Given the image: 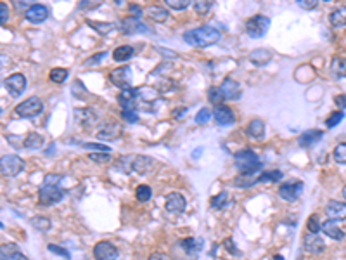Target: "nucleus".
I'll return each mask as SVG.
<instances>
[{
	"label": "nucleus",
	"mask_w": 346,
	"mask_h": 260,
	"mask_svg": "<svg viewBox=\"0 0 346 260\" xmlns=\"http://www.w3.org/2000/svg\"><path fill=\"white\" fill-rule=\"evenodd\" d=\"M0 260H30L14 243L0 244Z\"/></svg>",
	"instance_id": "obj_18"
},
{
	"label": "nucleus",
	"mask_w": 346,
	"mask_h": 260,
	"mask_svg": "<svg viewBox=\"0 0 346 260\" xmlns=\"http://www.w3.org/2000/svg\"><path fill=\"white\" fill-rule=\"evenodd\" d=\"M180 244L184 246L187 255H196L203 248V240H199V238H187V240H184Z\"/></svg>",
	"instance_id": "obj_33"
},
{
	"label": "nucleus",
	"mask_w": 346,
	"mask_h": 260,
	"mask_svg": "<svg viewBox=\"0 0 346 260\" xmlns=\"http://www.w3.org/2000/svg\"><path fill=\"white\" fill-rule=\"evenodd\" d=\"M137 90L128 89V90H121L120 98H118V104H120L121 111H135L137 108Z\"/></svg>",
	"instance_id": "obj_16"
},
{
	"label": "nucleus",
	"mask_w": 346,
	"mask_h": 260,
	"mask_svg": "<svg viewBox=\"0 0 346 260\" xmlns=\"http://www.w3.org/2000/svg\"><path fill=\"white\" fill-rule=\"evenodd\" d=\"M332 156H334V160L338 163L346 165V143L338 144V146L334 147V151H332Z\"/></svg>",
	"instance_id": "obj_39"
},
{
	"label": "nucleus",
	"mask_w": 346,
	"mask_h": 260,
	"mask_svg": "<svg viewBox=\"0 0 346 260\" xmlns=\"http://www.w3.org/2000/svg\"><path fill=\"white\" fill-rule=\"evenodd\" d=\"M128 9H130V13L133 14L132 17H135V19H141V16L144 14V9H142L141 5H137V4H132Z\"/></svg>",
	"instance_id": "obj_54"
},
{
	"label": "nucleus",
	"mask_w": 346,
	"mask_h": 260,
	"mask_svg": "<svg viewBox=\"0 0 346 260\" xmlns=\"http://www.w3.org/2000/svg\"><path fill=\"white\" fill-rule=\"evenodd\" d=\"M75 118L77 122L83 127H90L97 122V113L92 108H75Z\"/></svg>",
	"instance_id": "obj_20"
},
{
	"label": "nucleus",
	"mask_w": 346,
	"mask_h": 260,
	"mask_svg": "<svg viewBox=\"0 0 346 260\" xmlns=\"http://www.w3.org/2000/svg\"><path fill=\"white\" fill-rule=\"evenodd\" d=\"M234 165L241 172L242 177H251L256 172H262L263 168V163L260 162L258 155L253 149H250V147H244V149L237 151L234 155Z\"/></svg>",
	"instance_id": "obj_2"
},
{
	"label": "nucleus",
	"mask_w": 346,
	"mask_h": 260,
	"mask_svg": "<svg viewBox=\"0 0 346 260\" xmlns=\"http://www.w3.org/2000/svg\"><path fill=\"white\" fill-rule=\"evenodd\" d=\"M121 32L125 35H137V33H151V28L145 23H142L141 19L135 17H125L120 25Z\"/></svg>",
	"instance_id": "obj_12"
},
{
	"label": "nucleus",
	"mask_w": 346,
	"mask_h": 260,
	"mask_svg": "<svg viewBox=\"0 0 346 260\" xmlns=\"http://www.w3.org/2000/svg\"><path fill=\"white\" fill-rule=\"evenodd\" d=\"M220 38H221L220 30L209 25H203L199 28H192L184 33V40L187 44L194 45V47H208V45H213L217 42H220Z\"/></svg>",
	"instance_id": "obj_1"
},
{
	"label": "nucleus",
	"mask_w": 346,
	"mask_h": 260,
	"mask_svg": "<svg viewBox=\"0 0 346 260\" xmlns=\"http://www.w3.org/2000/svg\"><path fill=\"white\" fill-rule=\"evenodd\" d=\"M208 99H209V102H213L215 106H218V104H221V101H223V96H221L218 87L217 89L211 87V89H208Z\"/></svg>",
	"instance_id": "obj_42"
},
{
	"label": "nucleus",
	"mask_w": 346,
	"mask_h": 260,
	"mask_svg": "<svg viewBox=\"0 0 346 260\" xmlns=\"http://www.w3.org/2000/svg\"><path fill=\"white\" fill-rule=\"evenodd\" d=\"M133 52H135V50H133L132 45H120V47H116V49L113 50V59L116 63H125L133 56Z\"/></svg>",
	"instance_id": "obj_29"
},
{
	"label": "nucleus",
	"mask_w": 346,
	"mask_h": 260,
	"mask_svg": "<svg viewBox=\"0 0 346 260\" xmlns=\"http://www.w3.org/2000/svg\"><path fill=\"white\" fill-rule=\"evenodd\" d=\"M187 111V108H178V110H175V118H182V114Z\"/></svg>",
	"instance_id": "obj_59"
},
{
	"label": "nucleus",
	"mask_w": 346,
	"mask_h": 260,
	"mask_svg": "<svg viewBox=\"0 0 346 260\" xmlns=\"http://www.w3.org/2000/svg\"><path fill=\"white\" fill-rule=\"evenodd\" d=\"M225 248L227 250H229L230 253H232V255H236V257H241V252H239L237 250V246H236V244H234V240L232 238H229V240H225Z\"/></svg>",
	"instance_id": "obj_53"
},
{
	"label": "nucleus",
	"mask_w": 346,
	"mask_h": 260,
	"mask_svg": "<svg viewBox=\"0 0 346 260\" xmlns=\"http://www.w3.org/2000/svg\"><path fill=\"white\" fill-rule=\"evenodd\" d=\"M149 260H170V257L166 253H161V252H154L149 255Z\"/></svg>",
	"instance_id": "obj_57"
},
{
	"label": "nucleus",
	"mask_w": 346,
	"mask_h": 260,
	"mask_svg": "<svg viewBox=\"0 0 346 260\" xmlns=\"http://www.w3.org/2000/svg\"><path fill=\"white\" fill-rule=\"evenodd\" d=\"M324 132L322 130H305L301 135L298 137V144L301 147H310L314 146V144H317L320 139H322Z\"/></svg>",
	"instance_id": "obj_22"
},
{
	"label": "nucleus",
	"mask_w": 346,
	"mask_h": 260,
	"mask_svg": "<svg viewBox=\"0 0 346 260\" xmlns=\"http://www.w3.org/2000/svg\"><path fill=\"white\" fill-rule=\"evenodd\" d=\"M343 196H345V199H346V186L343 187Z\"/></svg>",
	"instance_id": "obj_62"
},
{
	"label": "nucleus",
	"mask_w": 346,
	"mask_h": 260,
	"mask_svg": "<svg viewBox=\"0 0 346 260\" xmlns=\"http://www.w3.org/2000/svg\"><path fill=\"white\" fill-rule=\"evenodd\" d=\"M192 7L197 14H206L213 7V2L211 0H196V2H192Z\"/></svg>",
	"instance_id": "obj_38"
},
{
	"label": "nucleus",
	"mask_w": 346,
	"mask_h": 260,
	"mask_svg": "<svg viewBox=\"0 0 346 260\" xmlns=\"http://www.w3.org/2000/svg\"><path fill=\"white\" fill-rule=\"evenodd\" d=\"M14 5H16L17 9H24V7H30V2H14Z\"/></svg>",
	"instance_id": "obj_58"
},
{
	"label": "nucleus",
	"mask_w": 346,
	"mask_h": 260,
	"mask_svg": "<svg viewBox=\"0 0 346 260\" xmlns=\"http://www.w3.org/2000/svg\"><path fill=\"white\" fill-rule=\"evenodd\" d=\"M303 248H305V252L318 255V253H322L324 250H326V243H324V240L318 234L308 232V234L303 238Z\"/></svg>",
	"instance_id": "obj_15"
},
{
	"label": "nucleus",
	"mask_w": 346,
	"mask_h": 260,
	"mask_svg": "<svg viewBox=\"0 0 346 260\" xmlns=\"http://www.w3.org/2000/svg\"><path fill=\"white\" fill-rule=\"evenodd\" d=\"M109 80L121 90L132 89V68L130 66H121V68L113 69L109 73Z\"/></svg>",
	"instance_id": "obj_7"
},
{
	"label": "nucleus",
	"mask_w": 346,
	"mask_h": 260,
	"mask_svg": "<svg viewBox=\"0 0 346 260\" xmlns=\"http://www.w3.org/2000/svg\"><path fill=\"white\" fill-rule=\"evenodd\" d=\"M81 146H83L85 149H95V151H99V153H109V151H111V147L106 146V144H101V143H83Z\"/></svg>",
	"instance_id": "obj_47"
},
{
	"label": "nucleus",
	"mask_w": 346,
	"mask_h": 260,
	"mask_svg": "<svg viewBox=\"0 0 346 260\" xmlns=\"http://www.w3.org/2000/svg\"><path fill=\"white\" fill-rule=\"evenodd\" d=\"M326 215L329 220H345L346 219V203L338 201V199H330L326 205Z\"/></svg>",
	"instance_id": "obj_17"
},
{
	"label": "nucleus",
	"mask_w": 346,
	"mask_h": 260,
	"mask_svg": "<svg viewBox=\"0 0 346 260\" xmlns=\"http://www.w3.org/2000/svg\"><path fill=\"white\" fill-rule=\"evenodd\" d=\"M61 180H63V177H61L59 174H48V175H45L44 184H50V186H59Z\"/></svg>",
	"instance_id": "obj_50"
},
{
	"label": "nucleus",
	"mask_w": 346,
	"mask_h": 260,
	"mask_svg": "<svg viewBox=\"0 0 346 260\" xmlns=\"http://www.w3.org/2000/svg\"><path fill=\"white\" fill-rule=\"evenodd\" d=\"M0 113H2V110H0Z\"/></svg>",
	"instance_id": "obj_64"
},
{
	"label": "nucleus",
	"mask_w": 346,
	"mask_h": 260,
	"mask_svg": "<svg viewBox=\"0 0 346 260\" xmlns=\"http://www.w3.org/2000/svg\"><path fill=\"white\" fill-rule=\"evenodd\" d=\"M121 118H123V120H126L128 123H137L139 122L137 111H121Z\"/></svg>",
	"instance_id": "obj_49"
},
{
	"label": "nucleus",
	"mask_w": 346,
	"mask_h": 260,
	"mask_svg": "<svg viewBox=\"0 0 346 260\" xmlns=\"http://www.w3.org/2000/svg\"><path fill=\"white\" fill-rule=\"evenodd\" d=\"M23 146L30 151H35V149H40L44 146V137L40 134H36V132H30L23 141Z\"/></svg>",
	"instance_id": "obj_28"
},
{
	"label": "nucleus",
	"mask_w": 346,
	"mask_h": 260,
	"mask_svg": "<svg viewBox=\"0 0 346 260\" xmlns=\"http://www.w3.org/2000/svg\"><path fill=\"white\" fill-rule=\"evenodd\" d=\"M33 228L40 229V231H48L50 229V220L47 219V217H35V219L31 220Z\"/></svg>",
	"instance_id": "obj_43"
},
{
	"label": "nucleus",
	"mask_w": 346,
	"mask_h": 260,
	"mask_svg": "<svg viewBox=\"0 0 346 260\" xmlns=\"http://www.w3.org/2000/svg\"><path fill=\"white\" fill-rule=\"evenodd\" d=\"M165 208L170 211V213H184L185 198L180 195V193H170V195H166Z\"/></svg>",
	"instance_id": "obj_19"
},
{
	"label": "nucleus",
	"mask_w": 346,
	"mask_h": 260,
	"mask_svg": "<svg viewBox=\"0 0 346 260\" xmlns=\"http://www.w3.org/2000/svg\"><path fill=\"white\" fill-rule=\"evenodd\" d=\"M322 231L326 232V236H329V238H332V240L336 241H341L343 238H345V232L339 229V226L334 220H326V222L322 224Z\"/></svg>",
	"instance_id": "obj_27"
},
{
	"label": "nucleus",
	"mask_w": 346,
	"mask_h": 260,
	"mask_svg": "<svg viewBox=\"0 0 346 260\" xmlns=\"http://www.w3.org/2000/svg\"><path fill=\"white\" fill-rule=\"evenodd\" d=\"M165 2L173 11H182V9H187L190 5L189 0H165Z\"/></svg>",
	"instance_id": "obj_44"
},
{
	"label": "nucleus",
	"mask_w": 346,
	"mask_h": 260,
	"mask_svg": "<svg viewBox=\"0 0 346 260\" xmlns=\"http://www.w3.org/2000/svg\"><path fill=\"white\" fill-rule=\"evenodd\" d=\"M94 257L95 260H118L120 252L113 243L109 241H99L94 246Z\"/></svg>",
	"instance_id": "obj_9"
},
{
	"label": "nucleus",
	"mask_w": 346,
	"mask_h": 260,
	"mask_svg": "<svg viewBox=\"0 0 346 260\" xmlns=\"http://www.w3.org/2000/svg\"><path fill=\"white\" fill-rule=\"evenodd\" d=\"M230 205H232V198H230V195L227 191L218 193V195L211 199V207L217 208V210H225Z\"/></svg>",
	"instance_id": "obj_32"
},
{
	"label": "nucleus",
	"mask_w": 346,
	"mask_h": 260,
	"mask_svg": "<svg viewBox=\"0 0 346 260\" xmlns=\"http://www.w3.org/2000/svg\"><path fill=\"white\" fill-rule=\"evenodd\" d=\"M343 118H345V113H343V111H334V113H330L326 120V127L327 129H332V127H336L339 122H341Z\"/></svg>",
	"instance_id": "obj_40"
},
{
	"label": "nucleus",
	"mask_w": 346,
	"mask_h": 260,
	"mask_svg": "<svg viewBox=\"0 0 346 260\" xmlns=\"http://www.w3.org/2000/svg\"><path fill=\"white\" fill-rule=\"evenodd\" d=\"M47 250L48 252H52V253H56V255H59V257H64V259H71V253L66 250V248H63V246H59V244H54V243H50L47 246Z\"/></svg>",
	"instance_id": "obj_45"
},
{
	"label": "nucleus",
	"mask_w": 346,
	"mask_h": 260,
	"mask_svg": "<svg viewBox=\"0 0 346 260\" xmlns=\"http://www.w3.org/2000/svg\"><path fill=\"white\" fill-rule=\"evenodd\" d=\"M48 14H50V11H48L47 5H44V4H31L28 9H26L24 17H26L30 23L40 25V23H44V21L47 19Z\"/></svg>",
	"instance_id": "obj_11"
},
{
	"label": "nucleus",
	"mask_w": 346,
	"mask_h": 260,
	"mask_svg": "<svg viewBox=\"0 0 346 260\" xmlns=\"http://www.w3.org/2000/svg\"><path fill=\"white\" fill-rule=\"evenodd\" d=\"M42 111H44V102L38 98H35V96L21 101L19 104L14 108V113L19 118H35L38 116Z\"/></svg>",
	"instance_id": "obj_4"
},
{
	"label": "nucleus",
	"mask_w": 346,
	"mask_h": 260,
	"mask_svg": "<svg viewBox=\"0 0 346 260\" xmlns=\"http://www.w3.org/2000/svg\"><path fill=\"white\" fill-rule=\"evenodd\" d=\"M306 229H308V232H312V234H318V232L322 231V226L318 224L317 215H312L310 219L306 220Z\"/></svg>",
	"instance_id": "obj_41"
},
{
	"label": "nucleus",
	"mask_w": 346,
	"mask_h": 260,
	"mask_svg": "<svg viewBox=\"0 0 346 260\" xmlns=\"http://www.w3.org/2000/svg\"><path fill=\"white\" fill-rule=\"evenodd\" d=\"M132 162H133V156L132 155H125V156H120L114 165V168L120 172H130L132 170Z\"/></svg>",
	"instance_id": "obj_37"
},
{
	"label": "nucleus",
	"mask_w": 346,
	"mask_h": 260,
	"mask_svg": "<svg viewBox=\"0 0 346 260\" xmlns=\"http://www.w3.org/2000/svg\"><path fill=\"white\" fill-rule=\"evenodd\" d=\"M121 134V127L118 123H109V125H104L99 132H97V139L101 141H113L118 135Z\"/></svg>",
	"instance_id": "obj_24"
},
{
	"label": "nucleus",
	"mask_w": 346,
	"mask_h": 260,
	"mask_svg": "<svg viewBox=\"0 0 346 260\" xmlns=\"http://www.w3.org/2000/svg\"><path fill=\"white\" fill-rule=\"evenodd\" d=\"M4 85H5V89L9 90V94H11L12 98H19L21 94L26 90V77H24L23 73H14V75H11V77H7L5 78V81H4Z\"/></svg>",
	"instance_id": "obj_10"
},
{
	"label": "nucleus",
	"mask_w": 346,
	"mask_h": 260,
	"mask_svg": "<svg viewBox=\"0 0 346 260\" xmlns=\"http://www.w3.org/2000/svg\"><path fill=\"white\" fill-rule=\"evenodd\" d=\"M334 102L341 108V110H345L346 108V94H339V96H336Z\"/></svg>",
	"instance_id": "obj_56"
},
{
	"label": "nucleus",
	"mask_w": 346,
	"mask_h": 260,
	"mask_svg": "<svg viewBox=\"0 0 346 260\" xmlns=\"http://www.w3.org/2000/svg\"><path fill=\"white\" fill-rule=\"evenodd\" d=\"M156 167V162L149 156H142V155H135L132 162V170L139 172V174H145V172L153 170Z\"/></svg>",
	"instance_id": "obj_21"
},
{
	"label": "nucleus",
	"mask_w": 346,
	"mask_h": 260,
	"mask_svg": "<svg viewBox=\"0 0 346 260\" xmlns=\"http://www.w3.org/2000/svg\"><path fill=\"white\" fill-rule=\"evenodd\" d=\"M68 75H69V71L66 68H54V69H50L48 78H50V81H54V83H63V81H66Z\"/></svg>",
	"instance_id": "obj_35"
},
{
	"label": "nucleus",
	"mask_w": 346,
	"mask_h": 260,
	"mask_svg": "<svg viewBox=\"0 0 346 260\" xmlns=\"http://www.w3.org/2000/svg\"><path fill=\"white\" fill-rule=\"evenodd\" d=\"M218 89H220L223 99H230V101H237L242 94L241 85H239L236 80H232V78H225V80L221 81V85L218 87Z\"/></svg>",
	"instance_id": "obj_14"
},
{
	"label": "nucleus",
	"mask_w": 346,
	"mask_h": 260,
	"mask_svg": "<svg viewBox=\"0 0 346 260\" xmlns=\"http://www.w3.org/2000/svg\"><path fill=\"white\" fill-rule=\"evenodd\" d=\"M250 59L258 66H265L270 61V50L267 49H256L250 54Z\"/></svg>",
	"instance_id": "obj_34"
},
{
	"label": "nucleus",
	"mask_w": 346,
	"mask_h": 260,
	"mask_svg": "<svg viewBox=\"0 0 346 260\" xmlns=\"http://www.w3.org/2000/svg\"><path fill=\"white\" fill-rule=\"evenodd\" d=\"M270 28V17L263 16V14H256V16L250 17L246 21V33L251 38H262Z\"/></svg>",
	"instance_id": "obj_5"
},
{
	"label": "nucleus",
	"mask_w": 346,
	"mask_h": 260,
	"mask_svg": "<svg viewBox=\"0 0 346 260\" xmlns=\"http://www.w3.org/2000/svg\"><path fill=\"white\" fill-rule=\"evenodd\" d=\"M102 57H106V52H99V54H95V56H92V59H87V61H85V66H89V65H95V63H99V61H101Z\"/></svg>",
	"instance_id": "obj_55"
},
{
	"label": "nucleus",
	"mask_w": 346,
	"mask_h": 260,
	"mask_svg": "<svg viewBox=\"0 0 346 260\" xmlns=\"http://www.w3.org/2000/svg\"><path fill=\"white\" fill-rule=\"evenodd\" d=\"M330 71L336 78H345L346 77V57H332L330 63Z\"/></svg>",
	"instance_id": "obj_31"
},
{
	"label": "nucleus",
	"mask_w": 346,
	"mask_h": 260,
	"mask_svg": "<svg viewBox=\"0 0 346 260\" xmlns=\"http://www.w3.org/2000/svg\"><path fill=\"white\" fill-rule=\"evenodd\" d=\"M270 260H286V259H284V257H282V255H274Z\"/></svg>",
	"instance_id": "obj_61"
},
{
	"label": "nucleus",
	"mask_w": 346,
	"mask_h": 260,
	"mask_svg": "<svg viewBox=\"0 0 346 260\" xmlns=\"http://www.w3.org/2000/svg\"><path fill=\"white\" fill-rule=\"evenodd\" d=\"M211 116H213V113H211L208 108H201V110L196 113V118H194V120H196V123H206Z\"/></svg>",
	"instance_id": "obj_46"
},
{
	"label": "nucleus",
	"mask_w": 346,
	"mask_h": 260,
	"mask_svg": "<svg viewBox=\"0 0 346 260\" xmlns=\"http://www.w3.org/2000/svg\"><path fill=\"white\" fill-rule=\"evenodd\" d=\"M66 193L61 189L59 186H50V184H42V187L38 189V201L40 205H56L59 201H63Z\"/></svg>",
	"instance_id": "obj_6"
},
{
	"label": "nucleus",
	"mask_w": 346,
	"mask_h": 260,
	"mask_svg": "<svg viewBox=\"0 0 346 260\" xmlns=\"http://www.w3.org/2000/svg\"><path fill=\"white\" fill-rule=\"evenodd\" d=\"M301 191H303V182H301V180H291V182L282 184V186L279 187V196H281L284 201L294 203V201H298Z\"/></svg>",
	"instance_id": "obj_8"
},
{
	"label": "nucleus",
	"mask_w": 346,
	"mask_h": 260,
	"mask_svg": "<svg viewBox=\"0 0 346 260\" xmlns=\"http://www.w3.org/2000/svg\"><path fill=\"white\" fill-rule=\"evenodd\" d=\"M9 19V5L5 2H0V25H4Z\"/></svg>",
	"instance_id": "obj_51"
},
{
	"label": "nucleus",
	"mask_w": 346,
	"mask_h": 260,
	"mask_svg": "<svg viewBox=\"0 0 346 260\" xmlns=\"http://www.w3.org/2000/svg\"><path fill=\"white\" fill-rule=\"evenodd\" d=\"M211 113H213V118H215V122H217V125H220V127H229L236 122V114H234V111L225 104L215 106V110L211 111Z\"/></svg>",
	"instance_id": "obj_13"
},
{
	"label": "nucleus",
	"mask_w": 346,
	"mask_h": 260,
	"mask_svg": "<svg viewBox=\"0 0 346 260\" xmlns=\"http://www.w3.org/2000/svg\"><path fill=\"white\" fill-rule=\"evenodd\" d=\"M89 160H92V162L95 163H108L109 160H111V155L109 153H94V155H89Z\"/></svg>",
	"instance_id": "obj_48"
},
{
	"label": "nucleus",
	"mask_w": 346,
	"mask_h": 260,
	"mask_svg": "<svg viewBox=\"0 0 346 260\" xmlns=\"http://www.w3.org/2000/svg\"><path fill=\"white\" fill-rule=\"evenodd\" d=\"M246 134L253 139H263L265 137V123L260 118H253L246 127Z\"/></svg>",
	"instance_id": "obj_23"
},
{
	"label": "nucleus",
	"mask_w": 346,
	"mask_h": 260,
	"mask_svg": "<svg viewBox=\"0 0 346 260\" xmlns=\"http://www.w3.org/2000/svg\"><path fill=\"white\" fill-rule=\"evenodd\" d=\"M144 13L153 21H157V23H165L170 16L168 11H166L165 7H161V5H149V7H145Z\"/></svg>",
	"instance_id": "obj_26"
},
{
	"label": "nucleus",
	"mask_w": 346,
	"mask_h": 260,
	"mask_svg": "<svg viewBox=\"0 0 346 260\" xmlns=\"http://www.w3.org/2000/svg\"><path fill=\"white\" fill-rule=\"evenodd\" d=\"M0 229H4V224H2V222H0Z\"/></svg>",
	"instance_id": "obj_63"
},
{
	"label": "nucleus",
	"mask_w": 346,
	"mask_h": 260,
	"mask_svg": "<svg viewBox=\"0 0 346 260\" xmlns=\"http://www.w3.org/2000/svg\"><path fill=\"white\" fill-rule=\"evenodd\" d=\"M151 196H153V189H151L147 184H141V186L135 189V198H137L139 201H142V203L149 201Z\"/></svg>",
	"instance_id": "obj_36"
},
{
	"label": "nucleus",
	"mask_w": 346,
	"mask_h": 260,
	"mask_svg": "<svg viewBox=\"0 0 346 260\" xmlns=\"http://www.w3.org/2000/svg\"><path fill=\"white\" fill-rule=\"evenodd\" d=\"M298 5L301 9H306V11H310V9H315L318 5V0H298Z\"/></svg>",
	"instance_id": "obj_52"
},
{
	"label": "nucleus",
	"mask_w": 346,
	"mask_h": 260,
	"mask_svg": "<svg viewBox=\"0 0 346 260\" xmlns=\"http://www.w3.org/2000/svg\"><path fill=\"white\" fill-rule=\"evenodd\" d=\"M201 153H203V147H196V149L192 151V158H199Z\"/></svg>",
	"instance_id": "obj_60"
},
{
	"label": "nucleus",
	"mask_w": 346,
	"mask_h": 260,
	"mask_svg": "<svg viewBox=\"0 0 346 260\" xmlns=\"http://www.w3.org/2000/svg\"><path fill=\"white\" fill-rule=\"evenodd\" d=\"M26 163L17 155H4L0 156V174L5 177H16L19 172L24 170Z\"/></svg>",
	"instance_id": "obj_3"
},
{
	"label": "nucleus",
	"mask_w": 346,
	"mask_h": 260,
	"mask_svg": "<svg viewBox=\"0 0 346 260\" xmlns=\"http://www.w3.org/2000/svg\"><path fill=\"white\" fill-rule=\"evenodd\" d=\"M329 21L332 28H343V26H346V5H338L330 13Z\"/></svg>",
	"instance_id": "obj_25"
},
{
	"label": "nucleus",
	"mask_w": 346,
	"mask_h": 260,
	"mask_svg": "<svg viewBox=\"0 0 346 260\" xmlns=\"http://www.w3.org/2000/svg\"><path fill=\"white\" fill-rule=\"evenodd\" d=\"M284 177L281 170H265L260 172V175L256 177V184H267V182H279Z\"/></svg>",
	"instance_id": "obj_30"
}]
</instances>
